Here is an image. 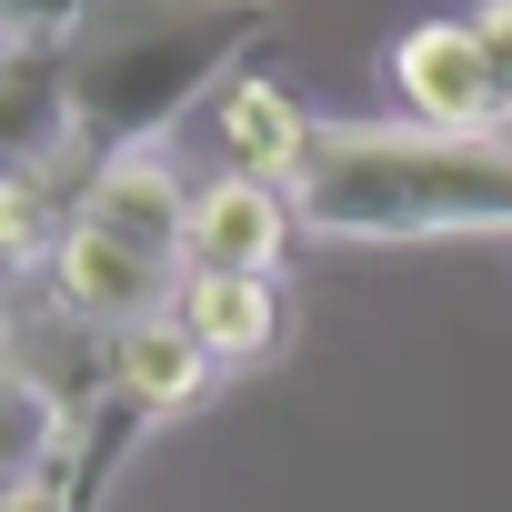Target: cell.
Masks as SVG:
<instances>
[{
    "mask_svg": "<svg viewBox=\"0 0 512 512\" xmlns=\"http://www.w3.org/2000/svg\"><path fill=\"white\" fill-rule=\"evenodd\" d=\"M292 221L322 241H472L512 231V131L452 141L412 121H322Z\"/></svg>",
    "mask_w": 512,
    "mask_h": 512,
    "instance_id": "6da1fadb",
    "label": "cell"
},
{
    "mask_svg": "<svg viewBox=\"0 0 512 512\" xmlns=\"http://www.w3.org/2000/svg\"><path fill=\"white\" fill-rule=\"evenodd\" d=\"M251 51H262V11H221V0H111V11L71 41V131L91 161L171 141L181 111L221 101Z\"/></svg>",
    "mask_w": 512,
    "mask_h": 512,
    "instance_id": "7a4b0ae2",
    "label": "cell"
},
{
    "mask_svg": "<svg viewBox=\"0 0 512 512\" xmlns=\"http://www.w3.org/2000/svg\"><path fill=\"white\" fill-rule=\"evenodd\" d=\"M382 81H392V101H402V121H412V131H452V141L512 131V121H502V91H492V61H482L472 11H432V21H412V31L382 51Z\"/></svg>",
    "mask_w": 512,
    "mask_h": 512,
    "instance_id": "3957f363",
    "label": "cell"
},
{
    "mask_svg": "<svg viewBox=\"0 0 512 512\" xmlns=\"http://www.w3.org/2000/svg\"><path fill=\"white\" fill-rule=\"evenodd\" d=\"M21 282H31L61 322H81V332H131V322H151V312L171 302V282H181V272H171V262H151V251H131L121 231H101V221L81 211V221L51 241V262H41V272H21Z\"/></svg>",
    "mask_w": 512,
    "mask_h": 512,
    "instance_id": "277c9868",
    "label": "cell"
},
{
    "mask_svg": "<svg viewBox=\"0 0 512 512\" xmlns=\"http://www.w3.org/2000/svg\"><path fill=\"white\" fill-rule=\"evenodd\" d=\"M292 191L251 181V171H211L191 191V231H181V272H241V282H272L282 251H292Z\"/></svg>",
    "mask_w": 512,
    "mask_h": 512,
    "instance_id": "5b68a950",
    "label": "cell"
},
{
    "mask_svg": "<svg viewBox=\"0 0 512 512\" xmlns=\"http://www.w3.org/2000/svg\"><path fill=\"white\" fill-rule=\"evenodd\" d=\"M211 131H221V171H251V181L292 191V181H302V161H312V141H322V111H312L282 71L251 61V71L211 101Z\"/></svg>",
    "mask_w": 512,
    "mask_h": 512,
    "instance_id": "8992f818",
    "label": "cell"
},
{
    "mask_svg": "<svg viewBox=\"0 0 512 512\" xmlns=\"http://www.w3.org/2000/svg\"><path fill=\"white\" fill-rule=\"evenodd\" d=\"M71 41H0V181L71 161Z\"/></svg>",
    "mask_w": 512,
    "mask_h": 512,
    "instance_id": "52a82bcc",
    "label": "cell"
},
{
    "mask_svg": "<svg viewBox=\"0 0 512 512\" xmlns=\"http://www.w3.org/2000/svg\"><path fill=\"white\" fill-rule=\"evenodd\" d=\"M191 191H201V181L171 161V141H151V151H121V161H101V171H91V191H81V211H91L101 231H121L131 251H151V262H171V272H181Z\"/></svg>",
    "mask_w": 512,
    "mask_h": 512,
    "instance_id": "ba28073f",
    "label": "cell"
},
{
    "mask_svg": "<svg viewBox=\"0 0 512 512\" xmlns=\"http://www.w3.org/2000/svg\"><path fill=\"white\" fill-rule=\"evenodd\" d=\"M171 322L211 352V372H251L282 352V282H241V272H181Z\"/></svg>",
    "mask_w": 512,
    "mask_h": 512,
    "instance_id": "9c48e42d",
    "label": "cell"
},
{
    "mask_svg": "<svg viewBox=\"0 0 512 512\" xmlns=\"http://www.w3.org/2000/svg\"><path fill=\"white\" fill-rule=\"evenodd\" d=\"M221 372H211V352L171 322V302L151 312V322H131V332H111V392H131L151 422H171V412H191L201 392H211Z\"/></svg>",
    "mask_w": 512,
    "mask_h": 512,
    "instance_id": "30bf717a",
    "label": "cell"
},
{
    "mask_svg": "<svg viewBox=\"0 0 512 512\" xmlns=\"http://www.w3.org/2000/svg\"><path fill=\"white\" fill-rule=\"evenodd\" d=\"M111 0H0V41H81Z\"/></svg>",
    "mask_w": 512,
    "mask_h": 512,
    "instance_id": "8fae6325",
    "label": "cell"
},
{
    "mask_svg": "<svg viewBox=\"0 0 512 512\" xmlns=\"http://www.w3.org/2000/svg\"><path fill=\"white\" fill-rule=\"evenodd\" d=\"M472 31H482V61H492V91L512 121V0H472Z\"/></svg>",
    "mask_w": 512,
    "mask_h": 512,
    "instance_id": "7c38bea8",
    "label": "cell"
},
{
    "mask_svg": "<svg viewBox=\"0 0 512 512\" xmlns=\"http://www.w3.org/2000/svg\"><path fill=\"white\" fill-rule=\"evenodd\" d=\"M11 512H71V502H61V482H51V472H41V482H31V492H21V502H11Z\"/></svg>",
    "mask_w": 512,
    "mask_h": 512,
    "instance_id": "4fadbf2b",
    "label": "cell"
},
{
    "mask_svg": "<svg viewBox=\"0 0 512 512\" xmlns=\"http://www.w3.org/2000/svg\"><path fill=\"white\" fill-rule=\"evenodd\" d=\"M221 11H272V0H221Z\"/></svg>",
    "mask_w": 512,
    "mask_h": 512,
    "instance_id": "5bb4252c",
    "label": "cell"
}]
</instances>
